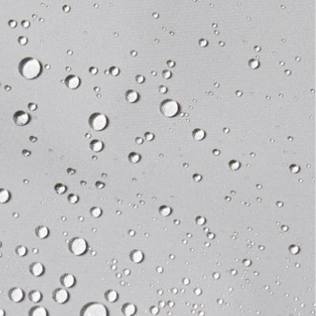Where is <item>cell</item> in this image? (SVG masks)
<instances>
[{
	"mask_svg": "<svg viewBox=\"0 0 316 316\" xmlns=\"http://www.w3.org/2000/svg\"><path fill=\"white\" fill-rule=\"evenodd\" d=\"M19 73L27 80H33L38 78L42 71L41 64L39 60L34 58H25L19 63Z\"/></svg>",
	"mask_w": 316,
	"mask_h": 316,
	"instance_id": "6da1fadb",
	"label": "cell"
},
{
	"mask_svg": "<svg viewBox=\"0 0 316 316\" xmlns=\"http://www.w3.org/2000/svg\"><path fill=\"white\" fill-rule=\"evenodd\" d=\"M81 316H108L107 307L100 303H91L81 311Z\"/></svg>",
	"mask_w": 316,
	"mask_h": 316,
	"instance_id": "7a4b0ae2",
	"label": "cell"
},
{
	"mask_svg": "<svg viewBox=\"0 0 316 316\" xmlns=\"http://www.w3.org/2000/svg\"><path fill=\"white\" fill-rule=\"evenodd\" d=\"M160 110L163 116L168 118H171L178 114L179 106L176 100L168 99L162 101L160 106Z\"/></svg>",
	"mask_w": 316,
	"mask_h": 316,
	"instance_id": "3957f363",
	"label": "cell"
},
{
	"mask_svg": "<svg viewBox=\"0 0 316 316\" xmlns=\"http://www.w3.org/2000/svg\"><path fill=\"white\" fill-rule=\"evenodd\" d=\"M89 123L93 130L96 131H101L107 127L108 120L105 115L97 112L91 115L89 119Z\"/></svg>",
	"mask_w": 316,
	"mask_h": 316,
	"instance_id": "277c9868",
	"label": "cell"
},
{
	"mask_svg": "<svg viewBox=\"0 0 316 316\" xmlns=\"http://www.w3.org/2000/svg\"><path fill=\"white\" fill-rule=\"evenodd\" d=\"M69 249L72 254L76 256L82 255L87 250V242L81 237L74 238L70 243Z\"/></svg>",
	"mask_w": 316,
	"mask_h": 316,
	"instance_id": "5b68a950",
	"label": "cell"
},
{
	"mask_svg": "<svg viewBox=\"0 0 316 316\" xmlns=\"http://www.w3.org/2000/svg\"><path fill=\"white\" fill-rule=\"evenodd\" d=\"M13 120L17 126H23L29 123L30 121V116L28 113L23 111H17L14 114Z\"/></svg>",
	"mask_w": 316,
	"mask_h": 316,
	"instance_id": "8992f818",
	"label": "cell"
},
{
	"mask_svg": "<svg viewBox=\"0 0 316 316\" xmlns=\"http://www.w3.org/2000/svg\"><path fill=\"white\" fill-rule=\"evenodd\" d=\"M53 298L59 304H63L69 299V293L65 288H58L54 292Z\"/></svg>",
	"mask_w": 316,
	"mask_h": 316,
	"instance_id": "52a82bcc",
	"label": "cell"
},
{
	"mask_svg": "<svg viewBox=\"0 0 316 316\" xmlns=\"http://www.w3.org/2000/svg\"><path fill=\"white\" fill-rule=\"evenodd\" d=\"M24 291L19 287L13 288L9 292V298L14 303H19L24 299Z\"/></svg>",
	"mask_w": 316,
	"mask_h": 316,
	"instance_id": "ba28073f",
	"label": "cell"
},
{
	"mask_svg": "<svg viewBox=\"0 0 316 316\" xmlns=\"http://www.w3.org/2000/svg\"><path fill=\"white\" fill-rule=\"evenodd\" d=\"M81 81L78 77L76 75H69L65 79V85L67 88L70 89H76L80 86Z\"/></svg>",
	"mask_w": 316,
	"mask_h": 316,
	"instance_id": "9c48e42d",
	"label": "cell"
},
{
	"mask_svg": "<svg viewBox=\"0 0 316 316\" xmlns=\"http://www.w3.org/2000/svg\"><path fill=\"white\" fill-rule=\"evenodd\" d=\"M61 283L62 286H64L65 288H71L72 286H74L75 283V277L71 273H66L61 278Z\"/></svg>",
	"mask_w": 316,
	"mask_h": 316,
	"instance_id": "30bf717a",
	"label": "cell"
},
{
	"mask_svg": "<svg viewBox=\"0 0 316 316\" xmlns=\"http://www.w3.org/2000/svg\"><path fill=\"white\" fill-rule=\"evenodd\" d=\"M44 271V266L42 265V263L38 262H33L30 266V273L34 277H40L43 274Z\"/></svg>",
	"mask_w": 316,
	"mask_h": 316,
	"instance_id": "8fae6325",
	"label": "cell"
},
{
	"mask_svg": "<svg viewBox=\"0 0 316 316\" xmlns=\"http://www.w3.org/2000/svg\"><path fill=\"white\" fill-rule=\"evenodd\" d=\"M29 316H48V311L44 307H36L32 309Z\"/></svg>",
	"mask_w": 316,
	"mask_h": 316,
	"instance_id": "7c38bea8",
	"label": "cell"
},
{
	"mask_svg": "<svg viewBox=\"0 0 316 316\" xmlns=\"http://www.w3.org/2000/svg\"><path fill=\"white\" fill-rule=\"evenodd\" d=\"M136 307L133 304H126L123 307V313L126 316H132L135 314Z\"/></svg>",
	"mask_w": 316,
	"mask_h": 316,
	"instance_id": "4fadbf2b",
	"label": "cell"
},
{
	"mask_svg": "<svg viewBox=\"0 0 316 316\" xmlns=\"http://www.w3.org/2000/svg\"><path fill=\"white\" fill-rule=\"evenodd\" d=\"M90 150L95 153H99L103 150L104 148V144L100 140H93L90 142L89 145Z\"/></svg>",
	"mask_w": 316,
	"mask_h": 316,
	"instance_id": "5bb4252c",
	"label": "cell"
},
{
	"mask_svg": "<svg viewBox=\"0 0 316 316\" xmlns=\"http://www.w3.org/2000/svg\"><path fill=\"white\" fill-rule=\"evenodd\" d=\"M36 234L40 239H45L49 235V229L46 226H40L36 228Z\"/></svg>",
	"mask_w": 316,
	"mask_h": 316,
	"instance_id": "9a60e30c",
	"label": "cell"
},
{
	"mask_svg": "<svg viewBox=\"0 0 316 316\" xmlns=\"http://www.w3.org/2000/svg\"><path fill=\"white\" fill-rule=\"evenodd\" d=\"M125 98L127 102L134 103L138 100V93L136 91L128 90L126 93Z\"/></svg>",
	"mask_w": 316,
	"mask_h": 316,
	"instance_id": "2e32d148",
	"label": "cell"
},
{
	"mask_svg": "<svg viewBox=\"0 0 316 316\" xmlns=\"http://www.w3.org/2000/svg\"><path fill=\"white\" fill-rule=\"evenodd\" d=\"M29 298L33 303L36 304V303L41 301V299H42V294H41V292H40V291H38V290H34V291H32V292L29 293Z\"/></svg>",
	"mask_w": 316,
	"mask_h": 316,
	"instance_id": "e0dca14e",
	"label": "cell"
},
{
	"mask_svg": "<svg viewBox=\"0 0 316 316\" xmlns=\"http://www.w3.org/2000/svg\"><path fill=\"white\" fill-rule=\"evenodd\" d=\"M119 297V295H118V292L115 290H109L106 292L105 294V298L107 299L109 303H114L117 300Z\"/></svg>",
	"mask_w": 316,
	"mask_h": 316,
	"instance_id": "ac0fdd59",
	"label": "cell"
},
{
	"mask_svg": "<svg viewBox=\"0 0 316 316\" xmlns=\"http://www.w3.org/2000/svg\"><path fill=\"white\" fill-rule=\"evenodd\" d=\"M10 194L7 189H0V203L4 204L10 200Z\"/></svg>",
	"mask_w": 316,
	"mask_h": 316,
	"instance_id": "d6986e66",
	"label": "cell"
},
{
	"mask_svg": "<svg viewBox=\"0 0 316 316\" xmlns=\"http://www.w3.org/2000/svg\"><path fill=\"white\" fill-rule=\"evenodd\" d=\"M143 259V254L140 251H135L131 254V259L134 262H140Z\"/></svg>",
	"mask_w": 316,
	"mask_h": 316,
	"instance_id": "ffe728a7",
	"label": "cell"
},
{
	"mask_svg": "<svg viewBox=\"0 0 316 316\" xmlns=\"http://www.w3.org/2000/svg\"><path fill=\"white\" fill-rule=\"evenodd\" d=\"M193 137L195 138V139L198 141L202 140L203 138H205V132L202 130H200V129H197L196 131H194L193 133Z\"/></svg>",
	"mask_w": 316,
	"mask_h": 316,
	"instance_id": "44dd1931",
	"label": "cell"
},
{
	"mask_svg": "<svg viewBox=\"0 0 316 316\" xmlns=\"http://www.w3.org/2000/svg\"><path fill=\"white\" fill-rule=\"evenodd\" d=\"M16 253H17V255L20 257L25 256L27 253L26 247H24V246H18V247L16 248Z\"/></svg>",
	"mask_w": 316,
	"mask_h": 316,
	"instance_id": "7402d4cb",
	"label": "cell"
},
{
	"mask_svg": "<svg viewBox=\"0 0 316 316\" xmlns=\"http://www.w3.org/2000/svg\"><path fill=\"white\" fill-rule=\"evenodd\" d=\"M55 191L59 194V195H62L66 192V190H67V187L66 186L63 185V184H57V185L55 187Z\"/></svg>",
	"mask_w": 316,
	"mask_h": 316,
	"instance_id": "603a6c76",
	"label": "cell"
},
{
	"mask_svg": "<svg viewBox=\"0 0 316 316\" xmlns=\"http://www.w3.org/2000/svg\"><path fill=\"white\" fill-rule=\"evenodd\" d=\"M90 213L92 214V216H94V217H99L102 214V210L99 207H93V209H91Z\"/></svg>",
	"mask_w": 316,
	"mask_h": 316,
	"instance_id": "cb8c5ba5",
	"label": "cell"
},
{
	"mask_svg": "<svg viewBox=\"0 0 316 316\" xmlns=\"http://www.w3.org/2000/svg\"><path fill=\"white\" fill-rule=\"evenodd\" d=\"M129 160H130V161H131V163H137V162L139 161V160H140V156L137 154V153H131L130 156H129Z\"/></svg>",
	"mask_w": 316,
	"mask_h": 316,
	"instance_id": "d4e9b609",
	"label": "cell"
},
{
	"mask_svg": "<svg viewBox=\"0 0 316 316\" xmlns=\"http://www.w3.org/2000/svg\"><path fill=\"white\" fill-rule=\"evenodd\" d=\"M68 200H69L70 203H71V204H75V203H77V202H78V197L75 195H70L69 196Z\"/></svg>",
	"mask_w": 316,
	"mask_h": 316,
	"instance_id": "484cf974",
	"label": "cell"
},
{
	"mask_svg": "<svg viewBox=\"0 0 316 316\" xmlns=\"http://www.w3.org/2000/svg\"><path fill=\"white\" fill-rule=\"evenodd\" d=\"M110 74H112V76H116L119 74V69L116 67H112L110 68L109 70Z\"/></svg>",
	"mask_w": 316,
	"mask_h": 316,
	"instance_id": "4316f807",
	"label": "cell"
},
{
	"mask_svg": "<svg viewBox=\"0 0 316 316\" xmlns=\"http://www.w3.org/2000/svg\"><path fill=\"white\" fill-rule=\"evenodd\" d=\"M27 41H27L26 37H25V36H20L19 38H18V43H19L20 44H22V45L26 44Z\"/></svg>",
	"mask_w": 316,
	"mask_h": 316,
	"instance_id": "83f0119b",
	"label": "cell"
},
{
	"mask_svg": "<svg viewBox=\"0 0 316 316\" xmlns=\"http://www.w3.org/2000/svg\"><path fill=\"white\" fill-rule=\"evenodd\" d=\"M153 134L152 133H146L145 134V139L146 141H151L153 139Z\"/></svg>",
	"mask_w": 316,
	"mask_h": 316,
	"instance_id": "f1b7e54d",
	"label": "cell"
},
{
	"mask_svg": "<svg viewBox=\"0 0 316 316\" xmlns=\"http://www.w3.org/2000/svg\"><path fill=\"white\" fill-rule=\"evenodd\" d=\"M97 72L98 70L97 68H96V67H91L90 69H89V73H90L92 75H95V74H97Z\"/></svg>",
	"mask_w": 316,
	"mask_h": 316,
	"instance_id": "f546056e",
	"label": "cell"
},
{
	"mask_svg": "<svg viewBox=\"0 0 316 316\" xmlns=\"http://www.w3.org/2000/svg\"><path fill=\"white\" fill-rule=\"evenodd\" d=\"M8 24H9V26H10V28H15L16 25H17V22H15V20H10Z\"/></svg>",
	"mask_w": 316,
	"mask_h": 316,
	"instance_id": "4dcf8cb0",
	"label": "cell"
},
{
	"mask_svg": "<svg viewBox=\"0 0 316 316\" xmlns=\"http://www.w3.org/2000/svg\"><path fill=\"white\" fill-rule=\"evenodd\" d=\"M29 109L30 110V111H35V110L36 109V105H35V104H33V103H31V104H29Z\"/></svg>",
	"mask_w": 316,
	"mask_h": 316,
	"instance_id": "1f68e13d",
	"label": "cell"
},
{
	"mask_svg": "<svg viewBox=\"0 0 316 316\" xmlns=\"http://www.w3.org/2000/svg\"><path fill=\"white\" fill-rule=\"evenodd\" d=\"M136 80H137L138 83H142L143 81H144V78H143L142 76H141V75H138V76L136 78Z\"/></svg>",
	"mask_w": 316,
	"mask_h": 316,
	"instance_id": "d6a6232c",
	"label": "cell"
},
{
	"mask_svg": "<svg viewBox=\"0 0 316 316\" xmlns=\"http://www.w3.org/2000/svg\"><path fill=\"white\" fill-rule=\"evenodd\" d=\"M22 26L24 27V28H28V27L29 26V22H28V21H24V22H22Z\"/></svg>",
	"mask_w": 316,
	"mask_h": 316,
	"instance_id": "836d02e7",
	"label": "cell"
},
{
	"mask_svg": "<svg viewBox=\"0 0 316 316\" xmlns=\"http://www.w3.org/2000/svg\"><path fill=\"white\" fill-rule=\"evenodd\" d=\"M170 76H171V74H170L169 72L165 71L164 73V77L165 78H170Z\"/></svg>",
	"mask_w": 316,
	"mask_h": 316,
	"instance_id": "e575fe53",
	"label": "cell"
},
{
	"mask_svg": "<svg viewBox=\"0 0 316 316\" xmlns=\"http://www.w3.org/2000/svg\"><path fill=\"white\" fill-rule=\"evenodd\" d=\"M0 316H5V311L2 308H0Z\"/></svg>",
	"mask_w": 316,
	"mask_h": 316,
	"instance_id": "d590c367",
	"label": "cell"
},
{
	"mask_svg": "<svg viewBox=\"0 0 316 316\" xmlns=\"http://www.w3.org/2000/svg\"><path fill=\"white\" fill-rule=\"evenodd\" d=\"M63 10H64L65 12H67V11H69L70 10V7L68 6H65L64 7H63Z\"/></svg>",
	"mask_w": 316,
	"mask_h": 316,
	"instance_id": "8d00e7d4",
	"label": "cell"
},
{
	"mask_svg": "<svg viewBox=\"0 0 316 316\" xmlns=\"http://www.w3.org/2000/svg\"><path fill=\"white\" fill-rule=\"evenodd\" d=\"M136 142L138 143H142V138H137V140H136Z\"/></svg>",
	"mask_w": 316,
	"mask_h": 316,
	"instance_id": "74e56055",
	"label": "cell"
},
{
	"mask_svg": "<svg viewBox=\"0 0 316 316\" xmlns=\"http://www.w3.org/2000/svg\"><path fill=\"white\" fill-rule=\"evenodd\" d=\"M1 245H2V243H1V242H0V247H1Z\"/></svg>",
	"mask_w": 316,
	"mask_h": 316,
	"instance_id": "f35d334b",
	"label": "cell"
}]
</instances>
